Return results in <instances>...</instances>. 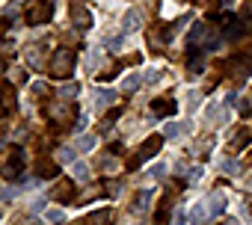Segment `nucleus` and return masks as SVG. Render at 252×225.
Wrapping results in <instances>:
<instances>
[{"label": "nucleus", "instance_id": "3", "mask_svg": "<svg viewBox=\"0 0 252 225\" xmlns=\"http://www.w3.org/2000/svg\"><path fill=\"white\" fill-rule=\"evenodd\" d=\"M51 12H54V6H51V0H39V3L30 9V15H27V21L30 24H45L48 18H51Z\"/></svg>", "mask_w": 252, "mask_h": 225}, {"label": "nucleus", "instance_id": "12", "mask_svg": "<svg viewBox=\"0 0 252 225\" xmlns=\"http://www.w3.org/2000/svg\"><path fill=\"white\" fill-rule=\"evenodd\" d=\"M71 15H74V24H77L80 30H83V27H89V12H86L83 6H74V12H71Z\"/></svg>", "mask_w": 252, "mask_h": 225}, {"label": "nucleus", "instance_id": "9", "mask_svg": "<svg viewBox=\"0 0 252 225\" xmlns=\"http://www.w3.org/2000/svg\"><path fill=\"white\" fill-rule=\"evenodd\" d=\"M249 30H252V27H249L246 21H234V24L225 30V36H228V39H240V36H246Z\"/></svg>", "mask_w": 252, "mask_h": 225}, {"label": "nucleus", "instance_id": "4", "mask_svg": "<svg viewBox=\"0 0 252 225\" xmlns=\"http://www.w3.org/2000/svg\"><path fill=\"white\" fill-rule=\"evenodd\" d=\"M160 145H163V137H152V140H149V142H146V145L137 151V157L131 160V166H137L140 160H149V157H155V154L160 151Z\"/></svg>", "mask_w": 252, "mask_h": 225}, {"label": "nucleus", "instance_id": "26", "mask_svg": "<svg viewBox=\"0 0 252 225\" xmlns=\"http://www.w3.org/2000/svg\"><path fill=\"white\" fill-rule=\"evenodd\" d=\"M60 160H68V163H71V160H74V151H71V148H60Z\"/></svg>", "mask_w": 252, "mask_h": 225}, {"label": "nucleus", "instance_id": "10", "mask_svg": "<svg viewBox=\"0 0 252 225\" xmlns=\"http://www.w3.org/2000/svg\"><path fill=\"white\" fill-rule=\"evenodd\" d=\"M172 110H175V101H163V98H160V101L152 104V112H155V116H169Z\"/></svg>", "mask_w": 252, "mask_h": 225}, {"label": "nucleus", "instance_id": "19", "mask_svg": "<svg viewBox=\"0 0 252 225\" xmlns=\"http://www.w3.org/2000/svg\"><path fill=\"white\" fill-rule=\"evenodd\" d=\"M77 148H80V151H92V148H95V140H92V137H80V140H77Z\"/></svg>", "mask_w": 252, "mask_h": 225}, {"label": "nucleus", "instance_id": "28", "mask_svg": "<svg viewBox=\"0 0 252 225\" xmlns=\"http://www.w3.org/2000/svg\"><path fill=\"white\" fill-rule=\"evenodd\" d=\"M222 169H225V172H237V169H240V163H234V160H225V163H222Z\"/></svg>", "mask_w": 252, "mask_h": 225}, {"label": "nucleus", "instance_id": "15", "mask_svg": "<svg viewBox=\"0 0 252 225\" xmlns=\"http://www.w3.org/2000/svg\"><path fill=\"white\" fill-rule=\"evenodd\" d=\"M71 175H74V178H77V181H86V178H89V166H86V163H80V160H77V163H74V166H71Z\"/></svg>", "mask_w": 252, "mask_h": 225}, {"label": "nucleus", "instance_id": "16", "mask_svg": "<svg viewBox=\"0 0 252 225\" xmlns=\"http://www.w3.org/2000/svg\"><path fill=\"white\" fill-rule=\"evenodd\" d=\"M110 101H116V92H113V89H104V92H98L95 107H104V104H110Z\"/></svg>", "mask_w": 252, "mask_h": 225}, {"label": "nucleus", "instance_id": "17", "mask_svg": "<svg viewBox=\"0 0 252 225\" xmlns=\"http://www.w3.org/2000/svg\"><path fill=\"white\" fill-rule=\"evenodd\" d=\"M110 222V210H98L95 216H89V225H107Z\"/></svg>", "mask_w": 252, "mask_h": 225}, {"label": "nucleus", "instance_id": "27", "mask_svg": "<svg viewBox=\"0 0 252 225\" xmlns=\"http://www.w3.org/2000/svg\"><path fill=\"white\" fill-rule=\"evenodd\" d=\"M163 172H166V166H155V169H149V175H146V178H160Z\"/></svg>", "mask_w": 252, "mask_h": 225}, {"label": "nucleus", "instance_id": "11", "mask_svg": "<svg viewBox=\"0 0 252 225\" xmlns=\"http://www.w3.org/2000/svg\"><path fill=\"white\" fill-rule=\"evenodd\" d=\"M3 101H6V116H12V112H15V89L9 83L3 86Z\"/></svg>", "mask_w": 252, "mask_h": 225}, {"label": "nucleus", "instance_id": "25", "mask_svg": "<svg viewBox=\"0 0 252 225\" xmlns=\"http://www.w3.org/2000/svg\"><path fill=\"white\" fill-rule=\"evenodd\" d=\"M137 83H140V77H137V74H131V77H125V83H122V86H125V89H137Z\"/></svg>", "mask_w": 252, "mask_h": 225}, {"label": "nucleus", "instance_id": "18", "mask_svg": "<svg viewBox=\"0 0 252 225\" xmlns=\"http://www.w3.org/2000/svg\"><path fill=\"white\" fill-rule=\"evenodd\" d=\"M181 131H184L181 125H175V122H169V125H166V131H163V137H166V140H178V134H181Z\"/></svg>", "mask_w": 252, "mask_h": 225}, {"label": "nucleus", "instance_id": "6", "mask_svg": "<svg viewBox=\"0 0 252 225\" xmlns=\"http://www.w3.org/2000/svg\"><path fill=\"white\" fill-rule=\"evenodd\" d=\"M252 142V134L246 131V128H240V131H234V137H231V142H228V151H240V148H246Z\"/></svg>", "mask_w": 252, "mask_h": 225}, {"label": "nucleus", "instance_id": "31", "mask_svg": "<svg viewBox=\"0 0 252 225\" xmlns=\"http://www.w3.org/2000/svg\"><path fill=\"white\" fill-rule=\"evenodd\" d=\"M74 225H89V219H80V222H74Z\"/></svg>", "mask_w": 252, "mask_h": 225}, {"label": "nucleus", "instance_id": "21", "mask_svg": "<svg viewBox=\"0 0 252 225\" xmlns=\"http://www.w3.org/2000/svg\"><path fill=\"white\" fill-rule=\"evenodd\" d=\"M77 89H80L77 83H68V86H63L60 92H63V98H74V95H77Z\"/></svg>", "mask_w": 252, "mask_h": 225}, {"label": "nucleus", "instance_id": "1", "mask_svg": "<svg viewBox=\"0 0 252 225\" xmlns=\"http://www.w3.org/2000/svg\"><path fill=\"white\" fill-rule=\"evenodd\" d=\"M74 71V54L68 48H60L54 56H51V74L54 77H68Z\"/></svg>", "mask_w": 252, "mask_h": 225}, {"label": "nucleus", "instance_id": "23", "mask_svg": "<svg viewBox=\"0 0 252 225\" xmlns=\"http://www.w3.org/2000/svg\"><path fill=\"white\" fill-rule=\"evenodd\" d=\"M57 169H60L57 163H42V166H39V172H42V175H57Z\"/></svg>", "mask_w": 252, "mask_h": 225}, {"label": "nucleus", "instance_id": "2", "mask_svg": "<svg viewBox=\"0 0 252 225\" xmlns=\"http://www.w3.org/2000/svg\"><path fill=\"white\" fill-rule=\"evenodd\" d=\"M21 166H24V148H9L6 163H3V175H6V178H15Z\"/></svg>", "mask_w": 252, "mask_h": 225}, {"label": "nucleus", "instance_id": "8", "mask_svg": "<svg viewBox=\"0 0 252 225\" xmlns=\"http://www.w3.org/2000/svg\"><path fill=\"white\" fill-rule=\"evenodd\" d=\"M208 207H211L214 216H222V210H225V196H222V193H214V196L208 198Z\"/></svg>", "mask_w": 252, "mask_h": 225}, {"label": "nucleus", "instance_id": "24", "mask_svg": "<svg viewBox=\"0 0 252 225\" xmlns=\"http://www.w3.org/2000/svg\"><path fill=\"white\" fill-rule=\"evenodd\" d=\"M51 196H54V198H68V196H71V187H60V190H54Z\"/></svg>", "mask_w": 252, "mask_h": 225}, {"label": "nucleus", "instance_id": "14", "mask_svg": "<svg viewBox=\"0 0 252 225\" xmlns=\"http://www.w3.org/2000/svg\"><path fill=\"white\" fill-rule=\"evenodd\" d=\"M27 59L33 62V68H42V45L30 48V51H27Z\"/></svg>", "mask_w": 252, "mask_h": 225}, {"label": "nucleus", "instance_id": "20", "mask_svg": "<svg viewBox=\"0 0 252 225\" xmlns=\"http://www.w3.org/2000/svg\"><path fill=\"white\" fill-rule=\"evenodd\" d=\"M202 68H205V62H202V56H199V54H196V56H193V59H190V71H193V74H199V71H202Z\"/></svg>", "mask_w": 252, "mask_h": 225}, {"label": "nucleus", "instance_id": "30", "mask_svg": "<svg viewBox=\"0 0 252 225\" xmlns=\"http://www.w3.org/2000/svg\"><path fill=\"white\" fill-rule=\"evenodd\" d=\"M119 42H122V39H110V42H107V51H116V48H119Z\"/></svg>", "mask_w": 252, "mask_h": 225}, {"label": "nucleus", "instance_id": "29", "mask_svg": "<svg viewBox=\"0 0 252 225\" xmlns=\"http://www.w3.org/2000/svg\"><path fill=\"white\" fill-rule=\"evenodd\" d=\"M48 219H51V222H63V210H51Z\"/></svg>", "mask_w": 252, "mask_h": 225}, {"label": "nucleus", "instance_id": "7", "mask_svg": "<svg viewBox=\"0 0 252 225\" xmlns=\"http://www.w3.org/2000/svg\"><path fill=\"white\" fill-rule=\"evenodd\" d=\"M208 213H211L208 201H199V204H193V210H190V222H193V225H202V222L208 219Z\"/></svg>", "mask_w": 252, "mask_h": 225}, {"label": "nucleus", "instance_id": "22", "mask_svg": "<svg viewBox=\"0 0 252 225\" xmlns=\"http://www.w3.org/2000/svg\"><path fill=\"white\" fill-rule=\"evenodd\" d=\"M208 122H222V110L220 107H211L208 110Z\"/></svg>", "mask_w": 252, "mask_h": 225}, {"label": "nucleus", "instance_id": "5", "mask_svg": "<svg viewBox=\"0 0 252 225\" xmlns=\"http://www.w3.org/2000/svg\"><path fill=\"white\" fill-rule=\"evenodd\" d=\"M140 24H143V12L140 9H128V12H125V21H122V30L125 33H134Z\"/></svg>", "mask_w": 252, "mask_h": 225}, {"label": "nucleus", "instance_id": "13", "mask_svg": "<svg viewBox=\"0 0 252 225\" xmlns=\"http://www.w3.org/2000/svg\"><path fill=\"white\" fill-rule=\"evenodd\" d=\"M149 201H152V193L146 190V193H140V196L134 198V210H137V213H143V210H149Z\"/></svg>", "mask_w": 252, "mask_h": 225}]
</instances>
